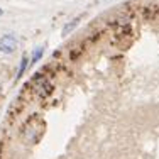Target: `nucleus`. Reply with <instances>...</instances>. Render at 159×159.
<instances>
[{
  "label": "nucleus",
  "mask_w": 159,
  "mask_h": 159,
  "mask_svg": "<svg viewBox=\"0 0 159 159\" xmlns=\"http://www.w3.org/2000/svg\"><path fill=\"white\" fill-rule=\"evenodd\" d=\"M17 46H19L17 37L12 36V34H5V36L0 37V51L5 52V54H12L17 49Z\"/></svg>",
  "instance_id": "1"
},
{
  "label": "nucleus",
  "mask_w": 159,
  "mask_h": 159,
  "mask_svg": "<svg viewBox=\"0 0 159 159\" xmlns=\"http://www.w3.org/2000/svg\"><path fill=\"white\" fill-rule=\"evenodd\" d=\"M29 64H31V58H29L27 54H24L20 58V66H19V71H17V80L24 76V73H25V70H27Z\"/></svg>",
  "instance_id": "2"
},
{
  "label": "nucleus",
  "mask_w": 159,
  "mask_h": 159,
  "mask_svg": "<svg viewBox=\"0 0 159 159\" xmlns=\"http://www.w3.org/2000/svg\"><path fill=\"white\" fill-rule=\"evenodd\" d=\"M80 20H81V19H80V17H76V19H73L71 22H68V24L64 25V29H63V36H66V34H70V32L73 31V29H75V27H76V25L80 24Z\"/></svg>",
  "instance_id": "3"
},
{
  "label": "nucleus",
  "mask_w": 159,
  "mask_h": 159,
  "mask_svg": "<svg viewBox=\"0 0 159 159\" xmlns=\"http://www.w3.org/2000/svg\"><path fill=\"white\" fill-rule=\"evenodd\" d=\"M43 52H44V46H41V48H36V49H34L32 58H31V64H36L37 61H39V59L43 58Z\"/></svg>",
  "instance_id": "4"
},
{
  "label": "nucleus",
  "mask_w": 159,
  "mask_h": 159,
  "mask_svg": "<svg viewBox=\"0 0 159 159\" xmlns=\"http://www.w3.org/2000/svg\"><path fill=\"white\" fill-rule=\"evenodd\" d=\"M2 14H3V10H2V9H0V16H2Z\"/></svg>",
  "instance_id": "5"
}]
</instances>
